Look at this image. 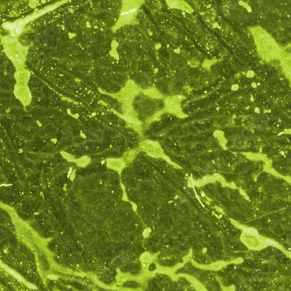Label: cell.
<instances>
[{"instance_id":"obj_1","label":"cell","mask_w":291,"mask_h":291,"mask_svg":"<svg viewBox=\"0 0 291 291\" xmlns=\"http://www.w3.org/2000/svg\"><path fill=\"white\" fill-rule=\"evenodd\" d=\"M142 150H143V151H145L146 152H148L150 155L155 156V155H157V153H159L158 148H156L152 143H151V142H142Z\"/></svg>"}]
</instances>
